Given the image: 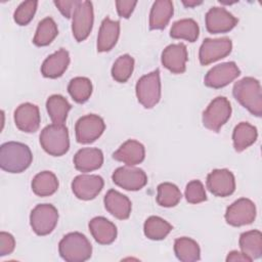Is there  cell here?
I'll use <instances>...</instances> for the list:
<instances>
[{
    "label": "cell",
    "instance_id": "e575fe53",
    "mask_svg": "<svg viewBox=\"0 0 262 262\" xmlns=\"http://www.w3.org/2000/svg\"><path fill=\"white\" fill-rule=\"evenodd\" d=\"M180 189L173 183L163 182L158 186L157 203L165 208L175 207L181 201Z\"/></svg>",
    "mask_w": 262,
    "mask_h": 262
},
{
    "label": "cell",
    "instance_id": "7bdbcfd3",
    "mask_svg": "<svg viewBox=\"0 0 262 262\" xmlns=\"http://www.w3.org/2000/svg\"><path fill=\"white\" fill-rule=\"evenodd\" d=\"M182 3H183V5L185 7H189L190 8V7H194V6L201 5L203 3V1H196V0H188V1H186V0H183Z\"/></svg>",
    "mask_w": 262,
    "mask_h": 262
},
{
    "label": "cell",
    "instance_id": "83f0119b",
    "mask_svg": "<svg viewBox=\"0 0 262 262\" xmlns=\"http://www.w3.org/2000/svg\"><path fill=\"white\" fill-rule=\"evenodd\" d=\"M31 186L36 195L49 196L56 192L58 188V180L54 173L50 171H42L33 178Z\"/></svg>",
    "mask_w": 262,
    "mask_h": 262
},
{
    "label": "cell",
    "instance_id": "7a4b0ae2",
    "mask_svg": "<svg viewBox=\"0 0 262 262\" xmlns=\"http://www.w3.org/2000/svg\"><path fill=\"white\" fill-rule=\"evenodd\" d=\"M234 98L252 115L262 116V94L260 82L253 77H245L234 83Z\"/></svg>",
    "mask_w": 262,
    "mask_h": 262
},
{
    "label": "cell",
    "instance_id": "7c38bea8",
    "mask_svg": "<svg viewBox=\"0 0 262 262\" xmlns=\"http://www.w3.org/2000/svg\"><path fill=\"white\" fill-rule=\"evenodd\" d=\"M112 179L116 185L131 191L139 190L147 183L145 172L133 166L119 167L114 171Z\"/></svg>",
    "mask_w": 262,
    "mask_h": 262
},
{
    "label": "cell",
    "instance_id": "2e32d148",
    "mask_svg": "<svg viewBox=\"0 0 262 262\" xmlns=\"http://www.w3.org/2000/svg\"><path fill=\"white\" fill-rule=\"evenodd\" d=\"M238 23V19L223 7H212L206 13V29L210 34L227 33Z\"/></svg>",
    "mask_w": 262,
    "mask_h": 262
},
{
    "label": "cell",
    "instance_id": "8fae6325",
    "mask_svg": "<svg viewBox=\"0 0 262 262\" xmlns=\"http://www.w3.org/2000/svg\"><path fill=\"white\" fill-rule=\"evenodd\" d=\"M225 221L231 226H243L251 224L256 218L255 204L246 198H241L227 207Z\"/></svg>",
    "mask_w": 262,
    "mask_h": 262
},
{
    "label": "cell",
    "instance_id": "ba28073f",
    "mask_svg": "<svg viewBox=\"0 0 262 262\" xmlns=\"http://www.w3.org/2000/svg\"><path fill=\"white\" fill-rule=\"evenodd\" d=\"M94 20L93 5L90 1H80L72 16V32L77 42H82L89 36Z\"/></svg>",
    "mask_w": 262,
    "mask_h": 262
},
{
    "label": "cell",
    "instance_id": "484cf974",
    "mask_svg": "<svg viewBox=\"0 0 262 262\" xmlns=\"http://www.w3.org/2000/svg\"><path fill=\"white\" fill-rule=\"evenodd\" d=\"M239 248L242 253L250 260L258 259L262 255V233L259 230H249L239 236Z\"/></svg>",
    "mask_w": 262,
    "mask_h": 262
},
{
    "label": "cell",
    "instance_id": "3957f363",
    "mask_svg": "<svg viewBox=\"0 0 262 262\" xmlns=\"http://www.w3.org/2000/svg\"><path fill=\"white\" fill-rule=\"evenodd\" d=\"M58 252L67 262H84L91 257L92 246L84 234L70 232L60 239Z\"/></svg>",
    "mask_w": 262,
    "mask_h": 262
},
{
    "label": "cell",
    "instance_id": "e0dca14e",
    "mask_svg": "<svg viewBox=\"0 0 262 262\" xmlns=\"http://www.w3.org/2000/svg\"><path fill=\"white\" fill-rule=\"evenodd\" d=\"M187 49L183 43L170 44L162 52V64L173 74H182L186 70Z\"/></svg>",
    "mask_w": 262,
    "mask_h": 262
},
{
    "label": "cell",
    "instance_id": "44dd1931",
    "mask_svg": "<svg viewBox=\"0 0 262 262\" xmlns=\"http://www.w3.org/2000/svg\"><path fill=\"white\" fill-rule=\"evenodd\" d=\"M103 203L106 211L114 217L120 220H125L129 218L132 205L128 196H126L125 194L115 189H110L104 195Z\"/></svg>",
    "mask_w": 262,
    "mask_h": 262
},
{
    "label": "cell",
    "instance_id": "1f68e13d",
    "mask_svg": "<svg viewBox=\"0 0 262 262\" xmlns=\"http://www.w3.org/2000/svg\"><path fill=\"white\" fill-rule=\"evenodd\" d=\"M173 229L172 225L159 216L148 217L143 225V231L147 238L152 241L164 239Z\"/></svg>",
    "mask_w": 262,
    "mask_h": 262
},
{
    "label": "cell",
    "instance_id": "d4e9b609",
    "mask_svg": "<svg viewBox=\"0 0 262 262\" xmlns=\"http://www.w3.org/2000/svg\"><path fill=\"white\" fill-rule=\"evenodd\" d=\"M174 13L173 3L170 0L155 1L149 13V29L163 30L167 27Z\"/></svg>",
    "mask_w": 262,
    "mask_h": 262
},
{
    "label": "cell",
    "instance_id": "52a82bcc",
    "mask_svg": "<svg viewBox=\"0 0 262 262\" xmlns=\"http://www.w3.org/2000/svg\"><path fill=\"white\" fill-rule=\"evenodd\" d=\"M58 221V212L51 204H39L30 214V224L38 235H47L53 231Z\"/></svg>",
    "mask_w": 262,
    "mask_h": 262
},
{
    "label": "cell",
    "instance_id": "30bf717a",
    "mask_svg": "<svg viewBox=\"0 0 262 262\" xmlns=\"http://www.w3.org/2000/svg\"><path fill=\"white\" fill-rule=\"evenodd\" d=\"M232 49V42L229 38L218 39L207 38L200 47L199 59L202 66H208L214 61L226 57Z\"/></svg>",
    "mask_w": 262,
    "mask_h": 262
},
{
    "label": "cell",
    "instance_id": "7402d4cb",
    "mask_svg": "<svg viewBox=\"0 0 262 262\" xmlns=\"http://www.w3.org/2000/svg\"><path fill=\"white\" fill-rule=\"evenodd\" d=\"M103 164V154L99 148L84 147L74 156L75 168L80 172H92Z\"/></svg>",
    "mask_w": 262,
    "mask_h": 262
},
{
    "label": "cell",
    "instance_id": "ffe728a7",
    "mask_svg": "<svg viewBox=\"0 0 262 262\" xmlns=\"http://www.w3.org/2000/svg\"><path fill=\"white\" fill-rule=\"evenodd\" d=\"M70 64V54L64 48H60L49 55L41 66V74L45 78L56 79L63 75Z\"/></svg>",
    "mask_w": 262,
    "mask_h": 262
},
{
    "label": "cell",
    "instance_id": "b9f144b4",
    "mask_svg": "<svg viewBox=\"0 0 262 262\" xmlns=\"http://www.w3.org/2000/svg\"><path fill=\"white\" fill-rule=\"evenodd\" d=\"M226 261H248L251 262L243 253L237 252V251H231L228 253L227 257H226Z\"/></svg>",
    "mask_w": 262,
    "mask_h": 262
},
{
    "label": "cell",
    "instance_id": "4fadbf2b",
    "mask_svg": "<svg viewBox=\"0 0 262 262\" xmlns=\"http://www.w3.org/2000/svg\"><path fill=\"white\" fill-rule=\"evenodd\" d=\"M241 75V70L234 61H227L213 67L205 76L207 87L218 89L227 86Z\"/></svg>",
    "mask_w": 262,
    "mask_h": 262
},
{
    "label": "cell",
    "instance_id": "5bb4252c",
    "mask_svg": "<svg viewBox=\"0 0 262 262\" xmlns=\"http://www.w3.org/2000/svg\"><path fill=\"white\" fill-rule=\"evenodd\" d=\"M207 188L216 196L225 198L235 190V179L228 169H215L207 176Z\"/></svg>",
    "mask_w": 262,
    "mask_h": 262
},
{
    "label": "cell",
    "instance_id": "d6a6232c",
    "mask_svg": "<svg viewBox=\"0 0 262 262\" xmlns=\"http://www.w3.org/2000/svg\"><path fill=\"white\" fill-rule=\"evenodd\" d=\"M57 34L58 29L54 19L51 17H45L37 27L33 43L39 47L47 46L55 39Z\"/></svg>",
    "mask_w": 262,
    "mask_h": 262
},
{
    "label": "cell",
    "instance_id": "4dcf8cb0",
    "mask_svg": "<svg viewBox=\"0 0 262 262\" xmlns=\"http://www.w3.org/2000/svg\"><path fill=\"white\" fill-rule=\"evenodd\" d=\"M200 28L192 18H183L175 21L170 30V36L173 39H184L188 42H194L199 38Z\"/></svg>",
    "mask_w": 262,
    "mask_h": 262
},
{
    "label": "cell",
    "instance_id": "8992f818",
    "mask_svg": "<svg viewBox=\"0 0 262 262\" xmlns=\"http://www.w3.org/2000/svg\"><path fill=\"white\" fill-rule=\"evenodd\" d=\"M231 116V105L224 96L214 98L203 113V125L214 132H218Z\"/></svg>",
    "mask_w": 262,
    "mask_h": 262
},
{
    "label": "cell",
    "instance_id": "603a6c76",
    "mask_svg": "<svg viewBox=\"0 0 262 262\" xmlns=\"http://www.w3.org/2000/svg\"><path fill=\"white\" fill-rule=\"evenodd\" d=\"M120 35V21L113 20L110 17L101 21L97 36V51L106 52L113 49L117 44Z\"/></svg>",
    "mask_w": 262,
    "mask_h": 262
},
{
    "label": "cell",
    "instance_id": "f1b7e54d",
    "mask_svg": "<svg viewBox=\"0 0 262 262\" xmlns=\"http://www.w3.org/2000/svg\"><path fill=\"white\" fill-rule=\"evenodd\" d=\"M72 105L62 95L53 94L46 101V110L53 124H63Z\"/></svg>",
    "mask_w": 262,
    "mask_h": 262
},
{
    "label": "cell",
    "instance_id": "9a60e30c",
    "mask_svg": "<svg viewBox=\"0 0 262 262\" xmlns=\"http://www.w3.org/2000/svg\"><path fill=\"white\" fill-rule=\"evenodd\" d=\"M104 181L98 175L81 174L72 181V190L74 194L83 201L93 200L103 188Z\"/></svg>",
    "mask_w": 262,
    "mask_h": 262
},
{
    "label": "cell",
    "instance_id": "60d3db41",
    "mask_svg": "<svg viewBox=\"0 0 262 262\" xmlns=\"http://www.w3.org/2000/svg\"><path fill=\"white\" fill-rule=\"evenodd\" d=\"M137 4V1H125V0H118L116 1V7L118 14L121 17L129 18L132 14L135 6Z\"/></svg>",
    "mask_w": 262,
    "mask_h": 262
},
{
    "label": "cell",
    "instance_id": "4316f807",
    "mask_svg": "<svg viewBox=\"0 0 262 262\" xmlns=\"http://www.w3.org/2000/svg\"><path fill=\"white\" fill-rule=\"evenodd\" d=\"M258 137V132L255 126L248 122H241L237 124L232 132L233 147L236 151L241 152L251 146Z\"/></svg>",
    "mask_w": 262,
    "mask_h": 262
},
{
    "label": "cell",
    "instance_id": "8d00e7d4",
    "mask_svg": "<svg viewBox=\"0 0 262 262\" xmlns=\"http://www.w3.org/2000/svg\"><path fill=\"white\" fill-rule=\"evenodd\" d=\"M38 6V1L30 0L21 2L13 13L14 21L19 26H27L34 17Z\"/></svg>",
    "mask_w": 262,
    "mask_h": 262
},
{
    "label": "cell",
    "instance_id": "5b68a950",
    "mask_svg": "<svg viewBox=\"0 0 262 262\" xmlns=\"http://www.w3.org/2000/svg\"><path fill=\"white\" fill-rule=\"evenodd\" d=\"M135 92L139 103L145 108L154 107L161 99V79L159 69L142 76L136 83Z\"/></svg>",
    "mask_w": 262,
    "mask_h": 262
},
{
    "label": "cell",
    "instance_id": "f35d334b",
    "mask_svg": "<svg viewBox=\"0 0 262 262\" xmlns=\"http://www.w3.org/2000/svg\"><path fill=\"white\" fill-rule=\"evenodd\" d=\"M15 248V239L12 234L1 231L0 232V257H4L13 252Z\"/></svg>",
    "mask_w": 262,
    "mask_h": 262
},
{
    "label": "cell",
    "instance_id": "836d02e7",
    "mask_svg": "<svg viewBox=\"0 0 262 262\" xmlns=\"http://www.w3.org/2000/svg\"><path fill=\"white\" fill-rule=\"evenodd\" d=\"M68 91L76 102L84 103L92 94V83L86 77H76L70 81Z\"/></svg>",
    "mask_w": 262,
    "mask_h": 262
},
{
    "label": "cell",
    "instance_id": "9c48e42d",
    "mask_svg": "<svg viewBox=\"0 0 262 262\" xmlns=\"http://www.w3.org/2000/svg\"><path fill=\"white\" fill-rule=\"evenodd\" d=\"M104 129L105 124L101 117L94 114L83 116L75 126L76 139L79 143H91L102 135Z\"/></svg>",
    "mask_w": 262,
    "mask_h": 262
},
{
    "label": "cell",
    "instance_id": "cb8c5ba5",
    "mask_svg": "<svg viewBox=\"0 0 262 262\" xmlns=\"http://www.w3.org/2000/svg\"><path fill=\"white\" fill-rule=\"evenodd\" d=\"M88 226L93 238L100 245H110L117 237L116 225L104 217H94Z\"/></svg>",
    "mask_w": 262,
    "mask_h": 262
},
{
    "label": "cell",
    "instance_id": "ab89813d",
    "mask_svg": "<svg viewBox=\"0 0 262 262\" xmlns=\"http://www.w3.org/2000/svg\"><path fill=\"white\" fill-rule=\"evenodd\" d=\"M54 5L58 8L60 13L67 17L70 18L73 16L77 6L80 3V0H66V1H54Z\"/></svg>",
    "mask_w": 262,
    "mask_h": 262
},
{
    "label": "cell",
    "instance_id": "6da1fadb",
    "mask_svg": "<svg viewBox=\"0 0 262 262\" xmlns=\"http://www.w3.org/2000/svg\"><path fill=\"white\" fill-rule=\"evenodd\" d=\"M33 161L30 147L21 142L9 141L0 147V167L8 173H21Z\"/></svg>",
    "mask_w": 262,
    "mask_h": 262
},
{
    "label": "cell",
    "instance_id": "d6986e66",
    "mask_svg": "<svg viewBox=\"0 0 262 262\" xmlns=\"http://www.w3.org/2000/svg\"><path fill=\"white\" fill-rule=\"evenodd\" d=\"M144 158L145 148L143 144L134 139H128L113 154V159L123 162L127 166L140 164L143 162Z\"/></svg>",
    "mask_w": 262,
    "mask_h": 262
},
{
    "label": "cell",
    "instance_id": "277c9868",
    "mask_svg": "<svg viewBox=\"0 0 262 262\" xmlns=\"http://www.w3.org/2000/svg\"><path fill=\"white\" fill-rule=\"evenodd\" d=\"M40 144L50 156L64 155L70 148L68 128L63 124L53 123L46 126L40 133Z\"/></svg>",
    "mask_w": 262,
    "mask_h": 262
},
{
    "label": "cell",
    "instance_id": "d590c367",
    "mask_svg": "<svg viewBox=\"0 0 262 262\" xmlns=\"http://www.w3.org/2000/svg\"><path fill=\"white\" fill-rule=\"evenodd\" d=\"M134 69V58L129 54L119 56L112 67V77L119 83H125L129 80Z\"/></svg>",
    "mask_w": 262,
    "mask_h": 262
},
{
    "label": "cell",
    "instance_id": "74e56055",
    "mask_svg": "<svg viewBox=\"0 0 262 262\" xmlns=\"http://www.w3.org/2000/svg\"><path fill=\"white\" fill-rule=\"evenodd\" d=\"M185 199L190 204H199L207 200V194L203 183L200 180H192L185 187Z\"/></svg>",
    "mask_w": 262,
    "mask_h": 262
},
{
    "label": "cell",
    "instance_id": "f546056e",
    "mask_svg": "<svg viewBox=\"0 0 262 262\" xmlns=\"http://www.w3.org/2000/svg\"><path fill=\"white\" fill-rule=\"evenodd\" d=\"M174 252L177 259L182 262H194L201 258L199 244L186 236L175 239Z\"/></svg>",
    "mask_w": 262,
    "mask_h": 262
},
{
    "label": "cell",
    "instance_id": "ac0fdd59",
    "mask_svg": "<svg viewBox=\"0 0 262 262\" xmlns=\"http://www.w3.org/2000/svg\"><path fill=\"white\" fill-rule=\"evenodd\" d=\"M14 123L15 126L23 132H36L41 123L38 106L30 102H25L18 105L14 111Z\"/></svg>",
    "mask_w": 262,
    "mask_h": 262
}]
</instances>
